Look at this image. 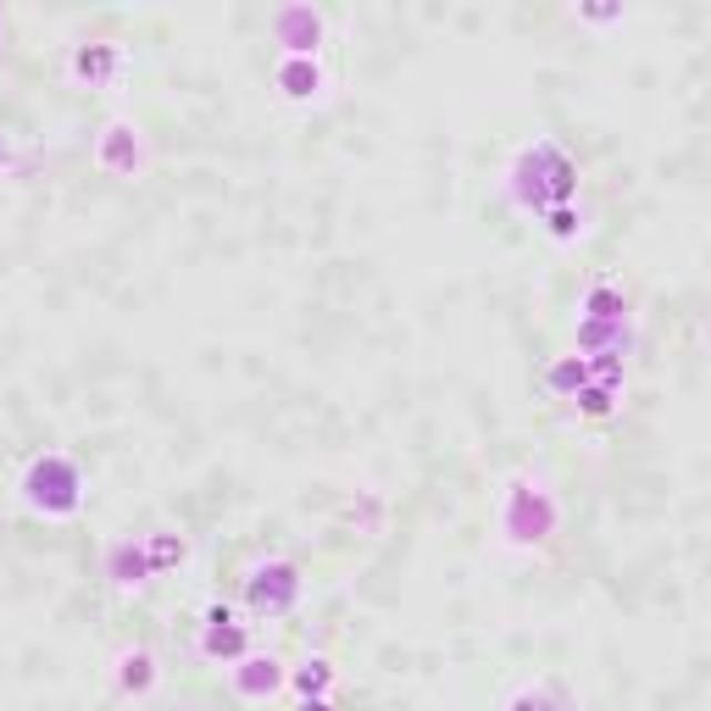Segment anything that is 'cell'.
<instances>
[{
  "mask_svg": "<svg viewBox=\"0 0 711 711\" xmlns=\"http://www.w3.org/2000/svg\"><path fill=\"white\" fill-rule=\"evenodd\" d=\"M234 689H239L245 700H267V694L284 689V667H278L272 656H245V661L234 667Z\"/></svg>",
  "mask_w": 711,
  "mask_h": 711,
  "instance_id": "cell-4",
  "label": "cell"
},
{
  "mask_svg": "<svg viewBox=\"0 0 711 711\" xmlns=\"http://www.w3.org/2000/svg\"><path fill=\"white\" fill-rule=\"evenodd\" d=\"M278 34H284V45H289L295 56L317 51V18H311V12H284V18H278Z\"/></svg>",
  "mask_w": 711,
  "mask_h": 711,
  "instance_id": "cell-8",
  "label": "cell"
},
{
  "mask_svg": "<svg viewBox=\"0 0 711 711\" xmlns=\"http://www.w3.org/2000/svg\"><path fill=\"white\" fill-rule=\"evenodd\" d=\"M328 683H333V667H328V661H306V667L295 672V689H300L306 700H311V694L322 700V694H328Z\"/></svg>",
  "mask_w": 711,
  "mask_h": 711,
  "instance_id": "cell-11",
  "label": "cell"
},
{
  "mask_svg": "<svg viewBox=\"0 0 711 711\" xmlns=\"http://www.w3.org/2000/svg\"><path fill=\"white\" fill-rule=\"evenodd\" d=\"M106 573L117 578V584H140V578H151V556H145V545H117L112 550V561H106Z\"/></svg>",
  "mask_w": 711,
  "mask_h": 711,
  "instance_id": "cell-10",
  "label": "cell"
},
{
  "mask_svg": "<svg viewBox=\"0 0 711 711\" xmlns=\"http://www.w3.org/2000/svg\"><path fill=\"white\" fill-rule=\"evenodd\" d=\"M23 501L34 506V512H45V517H73L79 512V501H84V478H79V467L68 462V456H34L29 462V473H23Z\"/></svg>",
  "mask_w": 711,
  "mask_h": 711,
  "instance_id": "cell-1",
  "label": "cell"
},
{
  "mask_svg": "<svg viewBox=\"0 0 711 711\" xmlns=\"http://www.w3.org/2000/svg\"><path fill=\"white\" fill-rule=\"evenodd\" d=\"M117 62H123V56H117L112 45H84V51L73 56V73L90 79V84H101L106 73H117Z\"/></svg>",
  "mask_w": 711,
  "mask_h": 711,
  "instance_id": "cell-9",
  "label": "cell"
},
{
  "mask_svg": "<svg viewBox=\"0 0 711 711\" xmlns=\"http://www.w3.org/2000/svg\"><path fill=\"white\" fill-rule=\"evenodd\" d=\"M134 156H140V140H134V128H128V123H117V128H106V145H101V162H106L112 173H134Z\"/></svg>",
  "mask_w": 711,
  "mask_h": 711,
  "instance_id": "cell-6",
  "label": "cell"
},
{
  "mask_svg": "<svg viewBox=\"0 0 711 711\" xmlns=\"http://www.w3.org/2000/svg\"><path fill=\"white\" fill-rule=\"evenodd\" d=\"M278 79L289 84V95H311V90H317V68H300V62H284Z\"/></svg>",
  "mask_w": 711,
  "mask_h": 711,
  "instance_id": "cell-12",
  "label": "cell"
},
{
  "mask_svg": "<svg viewBox=\"0 0 711 711\" xmlns=\"http://www.w3.org/2000/svg\"><path fill=\"white\" fill-rule=\"evenodd\" d=\"M506 711H556V705H550V694H545V689H534V683H528V689H523V694H517Z\"/></svg>",
  "mask_w": 711,
  "mask_h": 711,
  "instance_id": "cell-14",
  "label": "cell"
},
{
  "mask_svg": "<svg viewBox=\"0 0 711 711\" xmlns=\"http://www.w3.org/2000/svg\"><path fill=\"white\" fill-rule=\"evenodd\" d=\"M206 656H245V628L228 611H206Z\"/></svg>",
  "mask_w": 711,
  "mask_h": 711,
  "instance_id": "cell-5",
  "label": "cell"
},
{
  "mask_svg": "<svg viewBox=\"0 0 711 711\" xmlns=\"http://www.w3.org/2000/svg\"><path fill=\"white\" fill-rule=\"evenodd\" d=\"M550 523H556V512H550V501L539 495V490H528V484H512L506 490V506H501V528L512 534V539H545L550 534Z\"/></svg>",
  "mask_w": 711,
  "mask_h": 711,
  "instance_id": "cell-3",
  "label": "cell"
},
{
  "mask_svg": "<svg viewBox=\"0 0 711 711\" xmlns=\"http://www.w3.org/2000/svg\"><path fill=\"white\" fill-rule=\"evenodd\" d=\"M589 379V362H578V356H573V362H561V368H550V384L556 390H578Z\"/></svg>",
  "mask_w": 711,
  "mask_h": 711,
  "instance_id": "cell-13",
  "label": "cell"
},
{
  "mask_svg": "<svg viewBox=\"0 0 711 711\" xmlns=\"http://www.w3.org/2000/svg\"><path fill=\"white\" fill-rule=\"evenodd\" d=\"M117 678H123V689H128V694H145V689L156 683V661H151V650H123V656H117Z\"/></svg>",
  "mask_w": 711,
  "mask_h": 711,
  "instance_id": "cell-7",
  "label": "cell"
},
{
  "mask_svg": "<svg viewBox=\"0 0 711 711\" xmlns=\"http://www.w3.org/2000/svg\"><path fill=\"white\" fill-rule=\"evenodd\" d=\"M245 600H250V611H256V617H284V611L300 600V573H295L289 561H267V567H256V573H250Z\"/></svg>",
  "mask_w": 711,
  "mask_h": 711,
  "instance_id": "cell-2",
  "label": "cell"
}]
</instances>
